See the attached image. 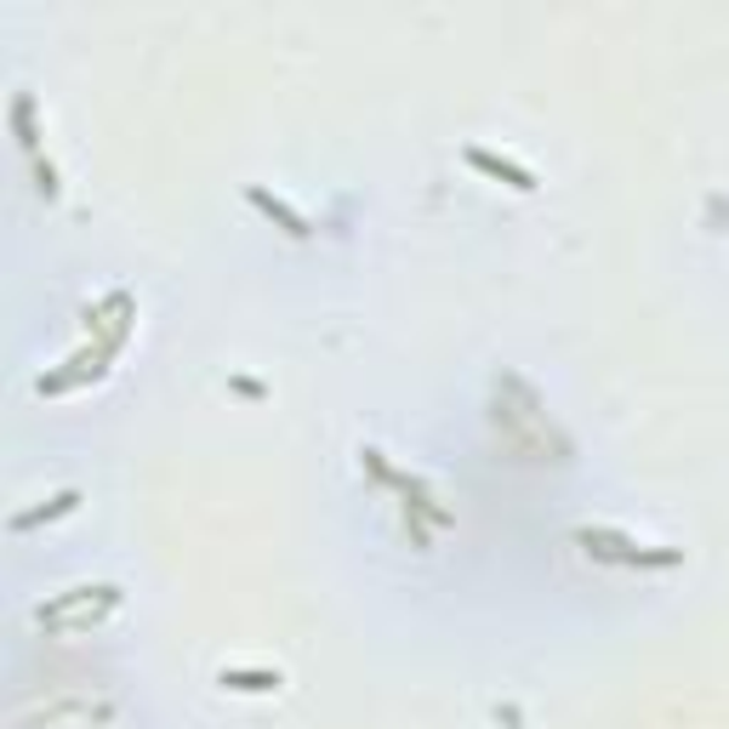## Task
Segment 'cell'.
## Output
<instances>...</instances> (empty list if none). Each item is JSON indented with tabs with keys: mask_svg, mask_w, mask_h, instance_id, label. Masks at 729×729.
<instances>
[{
	"mask_svg": "<svg viewBox=\"0 0 729 729\" xmlns=\"http://www.w3.org/2000/svg\"><path fill=\"white\" fill-rule=\"evenodd\" d=\"M468 166L485 171V177H496V183H508V188H519V195H535V171H524L513 160H496L490 148H468Z\"/></svg>",
	"mask_w": 729,
	"mask_h": 729,
	"instance_id": "obj_1",
	"label": "cell"
},
{
	"mask_svg": "<svg viewBox=\"0 0 729 729\" xmlns=\"http://www.w3.org/2000/svg\"><path fill=\"white\" fill-rule=\"evenodd\" d=\"M246 200H251V206H257L262 217H274V222L285 228V235H291V240H309V217H302V211H291L285 200H274V195H268V188H251V195H246Z\"/></svg>",
	"mask_w": 729,
	"mask_h": 729,
	"instance_id": "obj_2",
	"label": "cell"
},
{
	"mask_svg": "<svg viewBox=\"0 0 729 729\" xmlns=\"http://www.w3.org/2000/svg\"><path fill=\"white\" fill-rule=\"evenodd\" d=\"M74 508H81V496H74V490H63V496H52V508H34V513H18L12 524H18V530H29V524H41V519H58V513H74Z\"/></svg>",
	"mask_w": 729,
	"mask_h": 729,
	"instance_id": "obj_3",
	"label": "cell"
},
{
	"mask_svg": "<svg viewBox=\"0 0 729 729\" xmlns=\"http://www.w3.org/2000/svg\"><path fill=\"white\" fill-rule=\"evenodd\" d=\"M228 689H251V696H268V689H280V673H222Z\"/></svg>",
	"mask_w": 729,
	"mask_h": 729,
	"instance_id": "obj_4",
	"label": "cell"
}]
</instances>
